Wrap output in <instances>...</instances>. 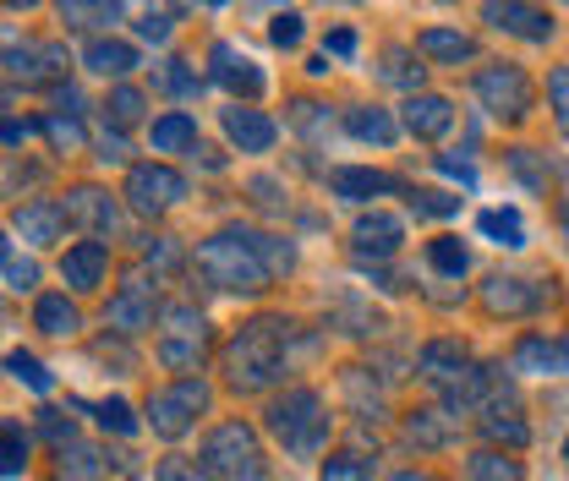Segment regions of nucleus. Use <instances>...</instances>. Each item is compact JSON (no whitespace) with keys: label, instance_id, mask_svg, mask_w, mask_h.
<instances>
[{"label":"nucleus","instance_id":"obj_1","mask_svg":"<svg viewBox=\"0 0 569 481\" xmlns=\"http://www.w3.org/2000/svg\"><path fill=\"white\" fill-rule=\"evenodd\" d=\"M284 344H290V323L284 318H252L236 329V340L224 344V378L241 394L269 389L274 378H284Z\"/></svg>","mask_w":569,"mask_h":481},{"label":"nucleus","instance_id":"obj_2","mask_svg":"<svg viewBox=\"0 0 569 481\" xmlns=\"http://www.w3.org/2000/svg\"><path fill=\"white\" fill-rule=\"evenodd\" d=\"M198 274L209 279L213 290H224V295H258L274 279L263 269V258H258L252 230H219V236H209L198 247Z\"/></svg>","mask_w":569,"mask_h":481},{"label":"nucleus","instance_id":"obj_3","mask_svg":"<svg viewBox=\"0 0 569 481\" xmlns=\"http://www.w3.org/2000/svg\"><path fill=\"white\" fill-rule=\"evenodd\" d=\"M269 432L284 443V454L296 460H318L329 443V405L318 389H284L269 405Z\"/></svg>","mask_w":569,"mask_h":481},{"label":"nucleus","instance_id":"obj_4","mask_svg":"<svg viewBox=\"0 0 569 481\" xmlns=\"http://www.w3.org/2000/svg\"><path fill=\"white\" fill-rule=\"evenodd\" d=\"M203 471L213 481H263V443L247 421H224L213 427L203 443Z\"/></svg>","mask_w":569,"mask_h":481},{"label":"nucleus","instance_id":"obj_5","mask_svg":"<svg viewBox=\"0 0 569 481\" xmlns=\"http://www.w3.org/2000/svg\"><path fill=\"white\" fill-rule=\"evenodd\" d=\"M203 411H209V383L187 378V383L159 389V394L148 400V427H153L159 438H187V432H192V421H198Z\"/></svg>","mask_w":569,"mask_h":481},{"label":"nucleus","instance_id":"obj_6","mask_svg":"<svg viewBox=\"0 0 569 481\" xmlns=\"http://www.w3.org/2000/svg\"><path fill=\"white\" fill-rule=\"evenodd\" d=\"M477 99L503 116V121H520L531 110V77L515 67V61H493V67L477 71Z\"/></svg>","mask_w":569,"mask_h":481},{"label":"nucleus","instance_id":"obj_7","mask_svg":"<svg viewBox=\"0 0 569 481\" xmlns=\"http://www.w3.org/2000/svg\"><path fill=\"white\" fill-rule=\"evenodd\" d=\"M187 198V176L181 170H170V164H132V176H127V203L132 213H164V208H176Z\"/></svg>","mask_w":569,"mask_h":481},{"label":"nucleus","instance_id":"obj_8","mask_svg":"<svg viewBox=\"0 0 569 481\" xmlns=\"http://www.w3.org/2000/svg\"><path fill=\"white\" fill-rule=\"evenodd\" d=\"M482 22L498 33H515L526 44H548L553 39V17L537 0H482Z\"/></svg>","mask_w":569,"mask_h":481},{"label":"nucleus","instance_id":"obj_9","mask_svg":"<svg viewBox=\"0 0 569 481\" xmlns=\"http://www.w3.org/2000/svg\"><path fill=\"white\" fill-rule=\"evenodd\" d=\"M209 77L219 82V88H230L236 99H258L263 88H269V77H263V67L252 61V56H241L230 39H219L209 50Z\"/></svg>","mask_w":569,"mask_h":481},{"label":"nucleus","instance_id":"obj_10","mask_svg":"<svg viewBox=\"0 0 569 481\" xmlns=\"http://www.w3.org/2000/svg\"><path fill=\"white\" fill-rule=\"evenodd\" d=\"M0 67H6V77L39 88V82H61L67 77V50L61 44H17V50H0Z\"/></svg>","mask_w":569,"mask_h":481},{"label":"nucleus","instance_id":"obj_11","mask_svg":"<svg viewBox=\"0 0 569 481\" xmlns=\"http://www.w3.org/2000/svg\"><path fill=\"white\" fill-rule=\"evenodd\" d=\"M77 230H88V236H116V224H121V208L110 192H99V187H71L67 203H61Z\"/></svg>","mask_w":569,"mask_h":481},{"label":"nucleus","instance_id":"obj_12","mask_svg":"<svg viewBox=\"0 0 569 481\" xmlns=\"http://www.w3.org/2000/svg\"><path fill=\"white\" fill-rule=\"evenodd\" d=\"M400 241H406V224L395 219V213H361L356 219V230H351V247H356V258L367 263H383V258H395L400 252Z\"/></svg>","mask_w":569,"mask_h":481},{"label":"nucleus","instance_id":"obj_13","mask_svg":"<svg viewBox=\"0 0 569 481\" xmlns=\"http://www.w3.org/2000/svg\"><path fill=\"white\" fill-rule=\"evenodd\" d=\"M417 372L443 394V389H455V383L471 372V355H466L460 340H432V344H422V355H417Z\"/></svg>","mask_w":569,"mask_h":481},{"label":"nucleus","instance_id":"obj_14","mask_svg":"<svg viewBox=\"0 0 569 481\" xmlns=\"http://www.w3.org/2000/svg\"><path fill=\"white\" fill-rule=\"evenodd\" d=\"M515 372L520 378H559V372H569V340L526 334V340L515 344Z\"/></svg>","mask_w":569,"mask_h":481},{"label":"nucleus","instance_id":"obj_15","mask_svg":"<svg viewBox=\"0 0 569 481\" xmlns=\"http://www.w3.org/2000/svg\"><path fill=\"white\" fill-rule=\"evenodd\" d=\"M224 138L236 142L241 153H269L274 138H280V127H274L263 110H252V104H230V110H224Z\"/></svg>","mask_w":569,"mask_h":481},{"label":"nucleus","instance_id":"obj_16","mask_svg":"<svg viewBox=\"0 0 569 481\" xmlns=\"http://www.w3.org/2000/svg\"><path fill=\"white\" fill-rule=\"evenodd\" d=\"M110 274V247L104 241H77L67 258H61V279L71 290H99Z\"/></svg>","mask_w":569,"mask_h":481},{"label":"nucleus","instance_id":"obj_17","mask_svg":"<svg viewBox=\"0 0 569 481\" xmlns=\"http://www.w3.org/2000/svg\"><path fill=\"white\" fill-rule=\"evenodd\" d=\"M537 301H542V295L531 290V279H520V274H493L482 284V307L498 312V318H526Z\"/></svg>","mask_w":569,"mask_h":481},{"label":"nucleus","instance_id":"obj_18","mask_svg":"<svg viewBox=\"0 0 569 481\" xmlns=\"http://www.w3.org/2000/svg\"><path fill=\"white\" fill-rule=\"evenodd\" d=\"M61 230H67V213H61V203L33 198V203L17 208V236H22L28 247H56V241H61Z\"/></svg>","mask_w":569,"mask_h":481},{"label":"nucleus","instance_id":"obj_19","mask_svg":"<svg viewBox=\"0 0 569 481\" xmlns=\"http://www.w3.org/2000/svg\"><path fill=\"white\" fill-rule=\"evenodd\" d=\"M449 127H455V104L449 99H438V93H411L406 99V132L411 138L432 142V138H443Z\"/></svg>","mask_w":569,"mask_h":481},{"label":"nucleus","instance_id":"obj_20","mask_svg":"<svg viewBox=\"0 0 569 481\" xmlns=\"http://www.w3.org/2000/svg\"><path fill=\"white\" fill-rule=\"evenodd\" d=\"M104 318H110V329H121V334H142V329L153 323V295H148V284L132 279L121 295H110Z\"/></svg>","mask_w":569,"mask_h":481},{"label":"nucleus","instance_id":"obj_21","mask_svg":"<svg viewBox=\"0 0 569 481\" xmlns=\"http://www.w3.org/2000/svg\"><path fill=\"white\" fill-rule=\"evenodd\" d=\"M329 192L346 198V203H367V198H383V192H406L395 176L383 170H329Z\"/></svg>","mask_w":569,"mask_h":481},{"label":"nucleus","instance_id":"obj_22","mask_svg":"<svg viewBox=\"0 0 569 481\" xmlns=\"http://www.w3.org/2000/svg\"><path fill=\"white\" fill-rule=\"evenodd\" d=\"M56 17L71 33H99L121 22V0H56Z\"/></svg>","mask_w":569,"mask_h":481},{"label":"nucleus","instance_id":"obj_23","mask_svg":"<svg viewBox=\"0 0 569 481\" xmlns=\"http://www.w3.org/2000/svg\"><path fill=\"white\" fill-rule=\"evenodd\" d=\"M82 67L93 71V77H127V71H138V50L121 44V39H93L82 50Z\"/></svg>","mask_w":569,"mask_h":481},{"label":"nucleus","instance_id":"obj_24","mask_svg":"<svg viewBox=\"0 0 569 481\" xmlns=\"http://www.w3.org/2000/svg\"><path fill=\"white\" fill-rule=\"evenodd\" d=\"M417 56H427V61H443V67H460V61H471V56H477V44H471V33L427 28L422 39H417Z\"/></svg>","mask_w":569,"mask_h":481},{"label":"nucleus","instance_id":"obj_25","mask_svg":"<svg viewBox=\"0 0 569 481\" xmlns=\"http://www.w3.org/2000/svg\"><path fill=\"white\" fill-rule=\"evenodd\" d=\"M346 132L361 138V142H378V148H389V142L400 138L395 116H389V110H378V104H356V110H346Z\"/></svg>","mask_w":569,"mask_h":481},{"label":"nucleus","instance_id":"obj_26","mask_svg":"<svg viewBox=\"0 0 569 481\" xmlns=\"http://www.w3.org/2000/svg\"><path fill=\"white\" fill-rule=\"evenodd\" d=\"M148 138H153V153H181V148H198V121L187 110H170L153 121Z\"/></svg>","mask_w":569,"mask_h":481},{"label":"nucleus","instance_id":"obj_27","mask_svg":"<svg viewBox=\"0 0 569 481\" xmlns=\"http://www.w3.org/2000/svg\"><path fill=\"white\" fill-rule=\"evenodd\" d=\"M33 323H39L44 334H56V340H71V334L82 329V318H77V307H71L67 295H39V307H33Z\"/></svg>","mask_w":569,"mask_h":481},{"label":"nucleus","instance_id":"obj_28","mask_svg":"<svg viewBox=\"0 0 569 481\" xmlns=\"http://www.w3.org/2000/svg\"><path fill=\"white\" fill-rule=\"evenodd\" d=\"M466 481H526L515 454H498V449H477L466 460Z\"/></svg>","mask_w":569,"mask_h":481},{"label":"nucleus","instance_id":"obj_29","mask_svg":"<svg viewBox=\"0 0 569 481\" xmlns=\"http://www.w3.org/2000/svg\"><path fill=\"white\" fill-rule=\"evenodd\" d=\"M203 350H209V329H203V334H164V340H159V361L192 372V367H203Z\"/></svg>","mask_w":569,"mask_h":481},{"label":"nucleus","instance_id":"obj_30","mask_svg":"<svg viewBox=\"0 0 569 481\" xmlns=\"http://www.w3.org/2000/svg\"><path fill=\"white\" fill-rule=\"evenodd\" d=\"M406 438L422 443V449H443V443L455 438V415L449 411H417L406 421Z\"/></svg>","mask_w":569,"mask_h":481},{"label":"nucleus","instance_id":"obj_31","mask_svg":"<svg viewBox=\"0 0 569 481\" xmlns=\"http://www.w3.org/2000/svg\"><path fill=\"white\" fill-rule=\"evenodd\" d=\"M477 230L498 241V247H526V219L515 213V208H488L482 219H477Z\"/></svg>","mask_w":569,"mask_h":481},{"label":"nucleus","instance_id":"obj_32","mask_svg":"<svg viewBox=\"0 0 569 481\" xmlns=\"http://www.w3.org/2000/svg\"><path fill=\"white\" fill-rule=\"evenodd\" d=\"M378 77H383L389 88H406V93H417V88H422L417 50H383V67H378Z\"/></svg>","mask_w":569,"mask_h":481},{"label":"nucleus","instance_id":"obj_33","mask_svg":"<svg viewBox=\"0 0 569 481\" xmlns=\"http://www.w3.org/2000/svg\"><path fill=\"white\" fill-rule=\"evenodd\" d=\"M104 477V454L88 449V443H71L61 449V481H99Z\"/></svg>","mask_w":569,"mask_h":481},{"label":"nucleus","instance_id":"obj_34","mask_svg":"<svg viewBox=\"0 0 569 481\" xmlns=\"http://www.w3.org/2000/svg\"><path fill=\"white\" fill-rule=\"evenodd\" d=\"M6 372H11L17 383H28L33 394H50V372H44V361H39V355H28V350H11V355H6Z\"/></svg>","mask_w":569,"mask_h":481},{"label":"nucleus","instance_id":"obj_35","mask_svg":"<svg viewBox=\"0 0 569 481\" xmlns=\"http://www.w3.org/2000/svg\"><path fill=\"white\" fill-rule=\"evenodd\" d=\"M22 471H28V432L0 427V477H22Z\"/></svg>","mask_w":569,"mask_h":481},{"label":"nucleus","instance_id":"obj_36","mask_svg":"<svg viewBox=\"0 0 569 481\" xmlns=\"http://www.w3.org/2000/svg\"><path fill=\"white\" fill-rule=\"evenodd\" d=\"M427 258H432V269H438V274H449V279H460L466 269H471V258H466V247H460L455 236H438V241L427 247Z\"/></svg>","mask_w":569,"mask_h":481},{"label":"nucleus","instance_id":"obj_37","mask_svg":"<svg viewBox=\"0 0 569 481\" xmlns=\"http://www.w3.org/2000/svg\"><path fill=\"white\" fill-rule=\"evenodd\" d=\"M503 159H509V170H515V176H520V181H526L531 192H548V170H542L537 148H509Z\"/></svg>","mask_w":569,"mask_h":481},{"label":"nucleus","instance_id":"obj_38","mask_svg":"<svg viewBox=\"0 0 569 481\" xmlns=\"http://www.w3.org/2000/svg\"><path fill=\"white\" fill-rule=\"evenodd\" d=\"M159 88H164V93H181V99H192V93L203 88V77L192 71V61H164V67H159Z\"/></svg>","mask_w":569,"mask_h":481},{"label":"nucleus","instance_id":"obj_39","mask_svg":"<svg viewBox=\"0 0 569 481\" xmlns=\"http://www.w3.org/2000/svg\"><path fill=\"white\" fill-rule=\"evenodd\" d=\"M142 104H148V99H142L138 88H127V82H121V88L110 93V104H104V110H110V121H116V127H138Z\"/></svg>","mask_w":569,"mask_h":481},{"label":"nucleus","instance_id":"obj_40","mask_svg":"<svg viewBox=\"0 0 569 481\" xmlns=\"http://www.w3.org/2000/svg\"><path fill=\"white\" fill-rule=\"evenodd\" d=\"M93 415H99V427H104V432H121V438H132V432H138V415H132L127 400H99Z\"/></svg>","mask_w":569,"mask_h":481},{"label":"nucleus","instance_id":"obj_41","mask_svg":"<svg viewBox=\"0 0 569 481\" xmlns=\"http://www.w3.org/2000/svg\"><path fill=\"white\" fill-rule=\"evenodd\" d=\"M39 127H44V138L56 142L61 153H77V148L88 142V138H82V127H77V116H44Z\"/></svg>","mask_w":569,"mask_h":481},{"label":"nucleus","instance_id":"obj_42","mask_svg":"<svg viewBox=\"0 0 569 481\" xmlns=\"http://www.w3.org/2000/svg\"><path fill=\"white\" fill-rule=\"evenodd\" d=\"M367 471H372L367 454H335V460H323V481H367Z\"/></svg>","mask_w":569,"mask_h":481},{"label":"nucleus","instance_id":"obj_43","mask_svg":"<svg viewBox=\"0 0 569 481\" xmlns=\"http://www.w3.org/2000/svg\"><path fill=\"white\" fill-rule=\"evenodd\" d=\"M159 481H213L203 471V460H187V454H170V460H159Z\"/></svg>","mask_w":569,"mask_h":481},{"label":"nucleus","instance_id":"obj_44","mask_svg":"<svg viewBox=\"0 0 569 481\" xmlns=\"http://www.w3.org/2000/svg\"><path fill=\"white\" fill-rule=\"evenodd\" d=\"M548 99H553V121H559V132L569 138V67H559L548 77Z\"/></svg>","mask_w":569,"mask_h":481},{"label":"nucleus","instance_id":"obj_45","mask_svg":"<svg viewBox=\"0 0 569 481\" xmlns=\"http://www.w3.org/2000/svg\"><path fill=\"white\" fill-rule=\"evenodd\" d=\"M411 208L427 213V219H449V213H460V198H449V192H411Z\"/></svg>","mask_w":569,"mask_h":481},{"label":"nucleus","instance_id":"obj_46","mask_svg":"<svg viewBox=\"0 0 569 481\" xmlns=\"http://www.w3.org/2000/svg\"><path fill=\"white\" fill-rule=\"evenodd\" d=\"M209 323H203V312H192V307H164V334H203Z\"/></svg>","mask_w":569,"mask_h":481},{"label":"nucleus","instance_id":"obj_47","mask_svg":"<svg viewBox=\"0 0 569 481\" xmlns=\"http://www.w3.org/2000/svg\"><path fill=\"white\" fill-rule=\"evenodd\" d=\"M301 33H307V28H301V17H296V11H280V17L269 22V39H274L280 50H296V44H301Z\"/></svg>","mask_w":569,"mask_h":481},{"label":"nucleus","instance_id":"obj_48","mask_svg":"<svg viewBox=\"0 0 569 481\" xmlns=\"http://www.w3.org/2000/svg\"><path fill=\"white\" fill-rule=\"evenodd\" d=\"M170 33H176V17H170V11H142L138 39H148V44H164Z\"/></svg>","mask_w":569,"mask_h":481},{"label":"nucleus","instance_id":"obj_49","mask_svg":"<svg viewBox=\"0 0 569 481\" xmlns=\"http://www.w3.org/2000/svg\"><path fill=\"white\" fill-rule=\"evenodd\" d=\"M432 164H438V170H443V176H449V181H460V187H466V192H471V187H477V170H471V164H466V159H455V153H438V159H432Z\"/></svg>","mask_w":569,"mask_h":481},{"label":"nucleus","instance_id":"obj_50","mask_svg":"<svg viewBox=\"0 0 569 481\" xmlns=\"http://www.w3.org/2000/svg\"><path fill=\"white\" fill-rule=\"evenodd\" d=\"M323 56H340V61H351V56H356V33H351V28H335V33L323 39Z\"/></svg>","mask_w":569,"mask_h":481},{"label":"nucleus","instance_id":"obj_51","mask_svg":"<svg viewBox=\"0 0 569 481\" xmlns=\"http://www.w3.org/2000/svg\"><path fill=\"white\" fill-rule=\"evenodd\" d=\"M6 279H11V290H33V284H39V263H17V258H11V263H6Z\"/></svg>","mask_w":569,"mask_h":481},{"label":"nucleus","instance_id":"obj_52","mask_svg":"<svg viewBox=\"0 0 569 481\" xmlns=\"http://www.w3.org/2000/svg\"><path fill=\"white\" fill-rule=\"evenodd\" d=\"M39 427H44V438H56V443L67 438L71 443V421H61V411H39Z\"/></svg>","mask_w":569,"mask_h":481},{"label":"nucleus","instance_id":"obj_53","mask_svg":"<svg viewBox=\"0 0 569 481\" xmlns=\"http://www.w3.org/2000/svg\"><path fill=\"white\" fill-rule=\"evenodd\" d=\"M99 159H104V164H127L132 153H127V142H121V138H110V132H104V142H99Z\"/></svg>","mask_w":569,"mask_h":481},{"label":"nucleus","instance_id":"obj_54","mask_svg":"<svg viewBox=\"0 0 569 481\" xmlns=\"http://www.w3.org/2000/svg\"><path fill=\"white\" fill-rule=\"evenodd\" d=\"M56 104H61L56 116H82V93L77 88H56Z\"/></svg>","mask_w":569,"mask_h":481},{"label":"nucleus","instance_id":"obj_55","mask_svg":"<svg viewBox=\"0 0 569 481\" xmlns=\"http://www.w3.org/2000/svg\"><path fill=\"white\" fill-rule=\"evenodd\" d=\"M148 263H153V269H170V263H176V247H170V241H153V247H148Z\"/></svg>","mask_w":569,"mask_h":481},{"label":"nucleus","instance_id":"obj_56","mask_svg":"<svg viewBox=\"0 0 569 481\" xmlns=\"http://www.w3.org/2000/svg\"><path fill=\"white\" fill-rule=\"evenodd\" d=\"M318 121H323V116H318V104H312V99H301V104H296V127H318Z\"/></svg>","mask_w":569,"mask_h":481},{"label":"nucleus","instance_id":"obj_57","mask_svg":"<svg viewBox=\"0 0 569 481\" xmlns=\"http://www.w3.org/2000/svg\"><path fill=\"white\" fill-rule=\"evenodd\" d=\"M389 481H438V477H422V471H400V477H389Z\"/></svg>","mask_w":569,"mask_h":481},{"label":"nucleus","instance_id":"obj_58","mask_svg":"<svg viewBox=\"0 0 569 481\" xmlns=\"http://www.w3.org/2000/svg\"><path fill=\"white\" fill-rule=\"evenodd\" d=\"M0 6H11V11H28V6H39V0H0Z\"/></svg>","mask_w":569,"mask_h":481},{"label":"nucleus","instance_id":"obj_59","mask_svg":"<svg viewBox=\"0 0 569 481\" xmlns=\"http://www.w3.org/2000/svg\"><path fill=\"white\" fill-rule=\"evenodd\" d=\"M6 263H11V252H6V230H0V269H6Z\"/></svg>","mask_w":569,"mask_h":481},{"label":"nucleus","instance_id":"obj_60","mask_svg":"<svg viewBox=\"0 0 569 481\" xmlns=\"http://www.w3.org/2000/svg\"><path fill=\"white\" fill-rule=\"evenodd\" d=\"M170 6H198V0H170Z\"/></svg>","mask_w":569,"mask_h":481},{"label":"nucleus","instance_id":"obj_61","mask_svg":"<svg viewBox=\"0 0 569 481\" xmlns=\"http://www.w3.org/2000/svg\"><path fill=\"white\" fill-rule=\"evenodd\" d=\"M565 241H569V208H565Z\"/></svg>","mask_w":569,"mask_h":481},{"label":"nucleus","instance_id":"obj_62","mask_svg":"<svg viewBox=\"0 0 569 481\" xmlns=\"http://www.w3.org/2000/svg\"><path fill=\"white\" fill-rule=\"evenodd\" d=\"M209 6H224V0H209Z\"/></svg>","mask_w":569,"mask_h":481},{"label":"nucleus","instance_id":"obj_63","mask_svg":"<svg viewBox=\"0 0 569 481\" xmlns=\"http://www.w3.org/2000/svg\"><path fill=\"white\" fill-rule=\"evenodd\" d=\"M565 460H569V443H565Z\"/></svg>","mask_w":569,"mask_h":481},{"label":"nucleus","instance_id":"obj_64","mask_svg":"<svg viewBox=\"0 0 569 481\" xmlns=\"http://www.w3.org/2000/svg\"><path fill=\"white\" fill-rule=\"evenodd\" d=\"M565 6H569V0H565Z\"/></svg>","mask_w":569,"mask_h":481}]
</instances>
